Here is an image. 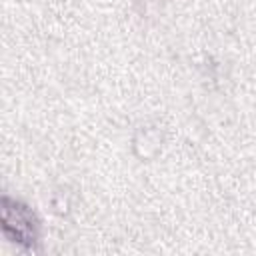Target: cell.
Masks as SVG:
<instances>
[{
  "label": "cell",
  "mask_w": 256,
  "mask_h": 256,
  "mask_svg": "<svg viewBox=\"0 0 256 256\" xmlns=\"http://www.w3.org/2000/svg\"><path fill=\"white\" fill-rule=\"evenodd\" d=\"M6 212H10L12 216H14V238L16 240H20V242H30L32 238H34V224H32V216L28 214V210L26 208H22V206H18V204H14V208H8V202H6V208H4Z\"/></svg>",
  "instance_id": "6da1fadb"
}]
</instances>
